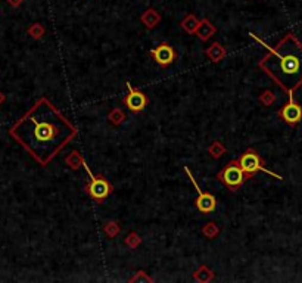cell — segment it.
Returning a JSON list of instances; mask_svg holds the SVG:
<instances>
[{"mask_svg": "<svg viewBox=\"0 0 302 283\" xmlns=\"http://www.w3.org/2000/svg\"><path fill=\"white\" fill-rule=\"evenodd\" d=\"M278 115L282 116V120L286 121L288 124H296L302 120V106H299L298 103H295L290 99V102L286 103L282 108Z\"/></svg>", "mask_w": 302, "mask_h": 283, "instance_id": "cell-9", "label": "cell"}, {"mask_svg": "<svg viewBox=\"0 0 302 283\" xmlns=\"http://www.w3.org/2000/svg\"><path fill=\"white\" fill-rule=\"evenodd\" d=\"M105 232L108 233V236L113 238L115 234H118V233H120V226H118L117 223H113V221H109V223L105 226Z\"/></svg>", "mask_w": 302, "mask_h": 283, "instance_id": "cell-17", "label": "cell"}, {"mask_svg": "<svg viewBox=\"0 0 302 283\" xmlns=\"http://www.w3.org/2000/svg\"><path fill=\"white\" fill-rule=\"evenodd\" d=\"M224 151H226V149H224V146H223L220 142H214V145L210 148V154L213 155L214 158H218V156L223 154Z\"/></svg>", "mask_w": 302, "mask_h": 283, "instance_id": "cell-16", "label": "cell"}, {"mask_svg": "<svg viewBox=\"0 0 302 283\" xmlns=\"http://www.w3.org/2000/svg\"><path fill=\"white\" fill-rule=\"evenodd\" d=\"M267 49L268 55L260 62L261 69L292 95L302 84V43L293 34H286L276 48Z\"/></svg>", "mask_w": 302, "mask_h": 283, "instance_id": "cell-2", "label": "cell"}, {"mask_svg": "<svg viewBox=\"0 0 302 283\" xmlns=\"http://www.w3.org/2000/svg\"><path fill=\"white\" fill-rule=\"evenodd\" d=\"M181 28L184 30V31H188L189 34H195L196 33V28L199 26V19L193 15V13H189L183 21H181Z\"/></svg>", "mask_w": 302, "mask_h": 283, "instance_id": "cell-13", "label": "cell"}, {"mask_svg": "<svg viewBox=\"0 0 302 283\" xmlns=\"http://www.w3.org/2000/svg\"><path fill=\"white\" fill-rule=\"evenodd\" d=\"M218 179L223 181L224 184H227L230 189H238L239 186H242L246 179H249L243 170L239 167V162L238 161H231L230 164H227L224 170L218 174Z\"/></svg>", "mask_w": 302, "mask_h": 283, "instance_id": "cell-3", "label": "cell"}, {"mask_svg": "<svg viewBox=\"0 0 302 283\" xmlns=\"http://www.w3.org/2000/svg\"><path fill=\"white\" fill-rule=\"evenodd\" d=\"M28 33L34 37V39H41V36L44 34V28L41 24H34V26L30 27Z\"/></svg>", "mask_w": 302, "mask_h": 283, "instance_id": "cell-15", "label": "cell"}, {"mask_svg": "<svg viewBox=\"0 0 302 283\" xmlns=\"http://www.w3.org/2000/svg\"><path fill=\"white\" fill-rule=\"evenodd\" d=\"M109 120H111V123H113V124H121L123 123V120H124V115H123V112L120 111V109H115V111H112L111 114H109Z\"/></svg>", "mask_w": 302, "mask_h": 283, "instance_id": "cell-18", "label": "cell"}, {"mask_svg": "<svg viewBox=\"0 0 302 283\" xmlns=\"http://www.w3.org/2000/svg\"><path fill=\"white\" fill-rule=\"evenodd\" d=\"M140 282V280H145V282H151V277H146L145 276V271H137V276L134 279H131V282Z\"/></svg>", "mask_w": 302, "mask_h": 283, "instance_id": "cell-21", "label": "cell"}, {"mask_svg": "<svg viewBox=\"0 0 302 283\" xmlns=\"http://www.w3.org/2000/svg\"><path fill=\"white\" fill-rule=\"evenodd\" d=\"M203 233H205L210 239H213L215 234L218 233V229L215 227L214 223H210V224H206V226L203 227Z\"/></svg>", "mask_w": 302, "mask_h": 283, "instance_id": "cell-19", "label": "cell"}, {"mask_svg": "<svg viewBox=\"0 0 302 283\" xmlns=\"http://www.w3.org/2000/svg\"><path fill=\"white\" fill-rule=\"evenodd\" d=\"M184 171H186V174L189 176V179L193 183V186H195V189H196V192H198V199H196V206H198V209L203 213V214H210V213H213L215 209V205H217V201H215V198L211 195V193H205L202 192L201 187L198 186V183L196 180L193 179V176H192V173H190V170L188 167H184Z\"/></svg>", "mask_w": 302, "mask_h": 283, "instance_id": "cell-5", "label": "cell"}, {"mask_svg": "<svg viewBox=\"0 0 302 283\" xmlns=\"http://www.w3.org/2000/svg\"><path fill=\"white\" fill-rule=\"evenodd\" d=\"M87 191L88 195H90L93 199H96V201H103V199L111 193L112 187H111V184L108 183L106 179H103V177H93V179L90 180Z\"/></svg>", "mask_w": 302, "mask_h": 283, "instance_id": "cell-7", "label": "cell"}, {"mask_svg": "<svg viewBox=\"0 0 302 283\" xmlns=\"http://www.w3.org/2000/svg\"><path fill=\"white\" fill-rule=\"evenodd\" d=\"M140 19H142V22L148 27V28H155V27L158 26V22L161 21V15L156 12L155 9H148L146 12H143Z\"/></svg>", "mask_w": 302, "mask_h": 283, "instance_id": "cell-11", "label": "cell"}, {"mask_svg": "<svg viewBox=\"0 0 302 283\" xmlns=\"http://www.w3.org/2000/svg\"><path fill=\"white\" fill-rule=\"evenodd\" d=\"M65 162L73 168V170H77V168L80 167V164H83V158L80 156V154L77 151H74L73 154L65 159Z\"/></svg>", "mask_w": 302, "mask_h": 283, "instance_id": "cell-14", "label": "cell"}, {"mask_svg": "<svg viewBox=\"0 0 302 283\" xmlns=\"http://www.w3.org/2000/svg\"><path fill=\"white\" fill-rule=\"evenodd\" d=\"M151 55L153 56V59L156 61V64L162 65V66L173 64L174 59H176V52H174V49L170 44H167V43H162L158 48L152 49Z\"/></svg>", "mask_w": 302, "mask_h": 283, "instance_id": "cell-8", "label": "cell"}, {"mask_svg": "<svg viewBox=\"0 0 302 283\" xmlns=\"http://www.w3.org/2000/svg\"><path fill=\"white\" fill-rule=\"evenodd\" d=\"M238 162H239V167L243 170V173L248 177H251L252 174H255L257 171H264V173L270 174V176H274L276 179H282L280 176H277V174H274V173H271L267 168L263 167V161H261L260 155L257 154V152H253L252 149L246 151L245 154L242 155Z\"/></svg>", "mask_w": 302, "mask_h": 283, "instance_id": "cell-4", "label": "cell"}, {"mask_svg": "<svg viewBox=\"0 0 302 283\" xmlns=\"http://www.w3.org/2000/svg\"><path fill=\"white\" fill-rule=\"evenodd\" d=\"M215 31H217V28L213 26V22L210 21V19H201L199 21V26L196 28V34H198V37L202 40V41H206V40L210 39V37H213L215 34Z\"/></svg>", "mask_w": 302, "mask_h": 283, "instance_id": "cell-10", "label": "cell"}, {"mask_svg": "<svg viewBox=\"0 0 302 283\" xmlns=\"http://www.w3.org/2000/svg\"><path fill=\"white\" fill-rule=\"evenodd\" d=\"M127 89H128V95H127L126 99H124V103L127 105V108L131 112H140V111H143L145 106L148 105V98L142 91L133 89L130 83H127Z\"/></svg>", "mask_w": 302, "mask_h": 283, "instance_id": "cell-6", "label": "cell"}, {"mask_svg": "<svg viewBox=\"0 0 302 283\" xmlns=\"http://www.w3.org/2000/svg\"><path fill=\"white\" fill-rule=\"evenodd\" d=\"M206 55H208V58L213 62H220L226 56V51H224V48L220 43L215 41V43H213V46L206 51Z\"/></svg>", "mask_w": 302, "mask_h": 283, "instance_id": "cell-12", "label": "cell"}, {"mask_svg": "<svg viewBox=\"0 0 302 283\" xmlns=\"http://www.w3.org/2000/svg\"><path fill=\"white\" fill-rule=\"evenodd\" d=\"M126 244L130 245L131 248H136V246L140 244V238H138L136 233H131V234L126 239Z\"/></svg>", "mask_w": 302, "mask_h": 283, "instance_id": "cell-20", "label": "cell"}, {"mask_svg": "<svg viewBox=\"0 0 302 283\" xmlns=\"http://www.w3.org/2000/svg\"><path fill=\"white\" fill-rule=\"evenodd\" d=\"M8 2H9V3L12 5L13 8H18V6H19V5L22 3V0H8Z\"/></svg>", "mask_w": 302, "mask_h": 283, "instance_id": "cell-22", "label": "cell"}, {"mask_svg": "<svg viewBox=\"0 0 302 283\" xmlns=\"http://www.w3.org/2000/svg\"><path fill=\"white\" fill-rule=\"evenodd\" d=\"M11 134L46 166L76 137L77 130L46 98H41L11 129Z\"/></svg>", "mask_w": 302, "mask_h": 283, "instance_id": "cell-1", "label": "cell"}]
</instances>
